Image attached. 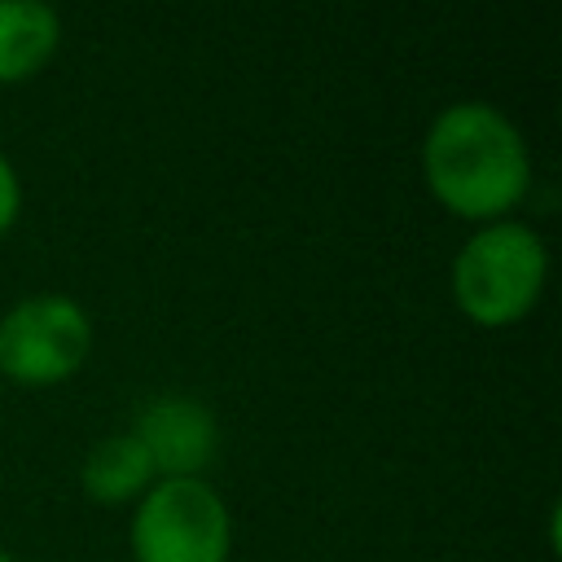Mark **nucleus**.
Instances as JSON below:
<instances>
[{"mask_svg": "<svg viewBox=\"0 0 562 562\" xmlns=\"http://www.w3.org/2000/svg\"><path fill=\"white\" fill-rule=\"evenodd\" d=\"M430 193L465 220H501L531 184V154L518 123L492 101L443 105L422 140Z\"/></svg>", "mask_w": 562, "mask_h": 562, "instance_id": "obj_1", "label": "nucleus"}, {"mask_svg": "<svg viewBox=\"0 0 562 562\" xmlns=\"http://www.w3.org/2000/svg\"><path fill=\"white\" fill-rule=\"evenodd\" d=\"M132 435L145 448L158 479H202V470L220 448L215 413L198 395H180V391L149 395L132 417Z\"/></svg>", "mask_w": 562, "mask_h": 562, "instance_id": "obj_5", "label": "nucleus"}, {"mask_svg": "<svg viewBox=\"0 0 562 562\" xmlns=\"http://www.w3.org/2000/svg\"><path fill=\"white\" fill-rule=\"evenodd\" d=\"M154 483V465L132 430L105 435L83 457V492L92 501H132Z\"/></svg>", "mask_w": 562, "mask_h": 562, "instance_id": "obj_7", "label": "nucleus"}, {"mask_svg": "<svg viewBox=\"0 0 562 562\" xmlns=\"http://www.w3.org/2000/svg\"><path fill=\"white\" fill-rule=\"evenodd\" d=\"M233 518L206 479H154L132 514L136 562H224Z\"/></svg>", "mask_w": 562, "mask_h": 562, "instance_id": "obj_3", "label": "nucleus"}, {"mask_svg": "<svg viewBox=\"0 0 562 562\" xmlns=\"http://www.w3.org/2000/svg\"><path fill=\"white\" fill-rule=\"evenodd\" d=\"M549 272L544 237L527 220H487L452 255V299L474 325H514L522 321Z\"/></svg>", "mask_w": 562, "mask_h": 562, "instance_id": "obj_2", "label": "nucleus"}, {"mask_svg": "<svg viewBox=\"0 0 562 562\" xmlns=\"http://www.w3.org/2000/svg\"><path fill=\"white\" fill-rule=\"evenodd\" d=\"M0 562H18V558H13V553H9V549H0Z\"/></svg>", "mask_w": 562, "mask_h": 562, "instance_id": "obj_9", "label": "nucleus"}, {"mask_svg": "<svg viewBox=\"0 0 562 562\" xmlns=\"http://www.w3.org/2000/svg\"><path fill=\"white\" fill-rule=\"evenodd\" d=\"M18 211H22V180H18L13 162L0 154V233L18 220Z\"/></svg>", "mask_w": 562, "mask_h": 562, "instance_id": "obj_8", "label": "nucleus"}, {"mask_svg": "<svg viewBox=\"0 0 562 562\" xmlns=\"http://www.w3.org/2000/svg\"><path fill=\"white\" fill-rule=\"evenodd\" d=\"M92 347V321L70 294H26L0 316V373L26 386L70 378Z\"/></svg>", "mask_w": 562, "mask_h": 562, "instance_id": "obj_4", "label": "nucleus"}, {"mask_svg": "<svg viewBox=\"0 0 562 562\" xmlns=\"http://www.w3.org/2000/svg\"><path fill=\"white\" fill-rule=\"evenodd\" d=\"M61 40V18L44 0H0V83L35 75Z\"/></svg>", "mask_w": 562, "mask_h": 562, "instance_id": "obj_6", "label": "nucleus"}]
</instances>
